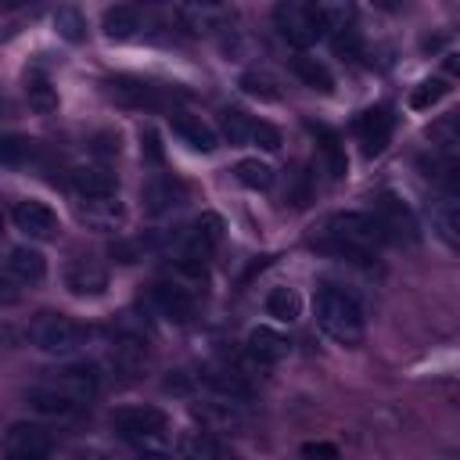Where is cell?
<instances>
[{"label": "cell", "instance_id": "8fae6325", "mask_svg": "<svg viewBox=\"0 0 460 460\" xmlns=\"http://www.w3.org/2000/svg\"><path fill=\"white\" fill-rule=\"evenodd\" d=\"M65 288L76 299H98L108 292V270L94 260H72L65 270Z\"/></svg>", "mask_w": 460, "mask_h": 460}, {"label": "cell", "instance_id": "7402d4cb", "mask_svg": "<svg viewBox=\"0 0 460 460\" xmlns=\"http://www.w3.org/2000/svg\"><path fill=\"white\" fill-rule=\"evenodd\" d=\"M101 30H105L108 40H130V37L141 30V12L130 8V4H115V8L105 12Z\"/></svg>", "mask_w": 460, "mask_h": 460}, {"label": "cell", "instance_id": "d6a6232c", "mask_svg": "<svg viewBox=\"0 0 460 460\" xmlns=\"http://www.w3.org/2000/svg\"><path fill=\"white\" fill-rule=\"evenodd\" d=\"M223 137L230 141V144H249V137H252V115H245V112H238V108H226L223 112Z\"/></svg>", "mask_w": 460, "mask_h": 460}, {"label": "cell", "instance_id": "8992f818", "mask_svg": "<svg viewBox=\"0 0 460 460\" xmlns=\"http://www.w3.org/2000/svg\"><path fill=\"white\" fill-rule=\"evenodd\" d=\"M223 242V219L216 212H205L198 216V223L187 230V238H183V249H180V267L187 274H201L209 256L216 252V245Z\"/></svg>", "mask_w": 460, "mask_h": 460}, {"label": "cell", "instance_id": "d6986e66", "mask_svg": "<svg viewBox=\"0 0 460 460\" xmlns=\"http://www.w3.org/2000/svg\"><path fill=\"white\" fill-rule=\"evenodd\" d=\"M245 345H249V356L260 363H281L292 353V342L274 328H252Z\"/></svg>", "mask_w": 460, "mask_h": 460}, {"label": "cell", "instance_id": "836d02e7", "mask_svg": "<svg viewBox=\"0 0 460 460\" xmlns=\"http://www.w3.org/2000/svg\"><path fill=\"white\" fill-rule=\"evenodd\" d=\"M33 155V141L19 137V133H4L0 137V166H22Z\"/></svg>", "mask_w": 460, "mask_h": 460}, {"label": "cell", "instance_id": "e0dca14e", "mask_svg": "<svg viewBox=\"0 0 460 460\" xmlns=\"http://www.w3.org/2000/svg\"><path fill=\"white\" fill-rule=\"evenodd\" d=\"M108 363L119 374H137L148 363V342L141 335H115V342L108 349Z\"/></svg>", "mask_w": 460, "mask_h": 460}, {"label": "cell", "instance_id": "9c48e42d", "mask_svg": "<svg viewBox=\"0 0 460 460\" xmlns=\"http://www.w3.org/2000/svg\"><path fill=\"white\" fill-rule=\"evenodd\" d=\"M12 219H15V226L22 230L26 238H37V242H47V238L58 234V216H55V209L44 205V201H33V198L19 201L15 212H12Z\"/></svg>", "mask_w": 460, "mask_h": 460}, {"label": "cell", "instance_id": "ac0fdd59", "mask_svg": "<svg viewBox=\"0 0 460 460\" xmlns=\"http://www.w3.org/2000/svg\"><path fill=\"white\" fill-rule=\"evenodd\" d=\"M155 306L162 310V317H169L173 324H187L194 320V295L180 285H155Z\"/></svg>", "mask_w": 460, "mask_h": 460}, {"label": "cell", "instance_id": "ba28073f", "mask_svg": "<svg viewBox=\"0 0 460 460\" xmlns=\"http://www.w3.org/2000/svg\"><path fill=\"white\" fill-rule=\"evenodd\" d=\"M44 385H51L58 396H65L69 403H76V406H83L87 399H94L98 396V371L94 367H87V363H76V367H65V371H58L55 378H47Z\"/></svg>", "mask_w": 460, "mask_h": 460}, {"label": "cell", "instance_id": "4316f807", "mask_svg": "<svg viewBox=\"0 0 460 460\" xmlns=\"http://www.w3.org/2000/svg\"><path fill=\"white\" fill-rule=\"evenodd\" d=\"M313 130H317V137H320V151H324V158H328V173H331L335 180H342V176L349 173V158H345L342 137H338L335 130H328V126H313Z\"/></svg>", "mask_w": 460, "mask_h": 460}, {"label": "cell", "instance_id": "7c38bea8", "mask_svg": "<svg viewBox=\"0 0 460 460\" xmlns=\"http://www.w3.org/2000/svg\"><path fill=\"white\" fill-rule=\"evenodd\" d=\"M108 94L119 101V105H130V108H158L169 101V90L155 87V83H144V80H133V76H119L108 83Z\"/></svg>", "mask_w": 460, "mask_h": 460}, {"label": "cell", "instance_id": "4fadbf2b", "mask_svg": "<svg viewBox=\"0 0 460 460\" xmlns=\"http://www.w3.org/2000/svg\"><path fill=\"white\" fill-rule=\"evenodd\" d=\"M141 198H144V209L151 216H162V212H173V209H180L187 201V187L176 176H151L141 187Z\"/></svg>", "mask_w": 460, "mask_h": 460}, {"label": "cell", "instance_id": "f546056e", "mask_svg": "<svg viewBox=\"0 0 460 460\" xmlns=\"http://www.w3.org/2000/svg\"><path fill=\"white\" fill-rule=\"evenodd\" d=\"M435 226H439V234L446 245H460V205L456 198H442L439 209H435Z\"/></svg>", "mask_w": 460, "mask_h": 460}, {"label": "cell", "instance_id": "ab89813d", "mask_svg": "<svg viewBox=\"0 0 460 460\" xmlns=\"http://www.w3.org/2000/svg\"><path fill=\"white\" fill-rule=\"evenodd\" d=\"M302 456L306 460H338V446L335 442H306Z\"/></svg>", "mask_w": 460, "mask_h": 460}, {"label": "cell", "instance_id": "6da1fadb", "mask_svg": "<svg viewBox=\"0 0 460 460\" xmlns=\"http://www.w3.org/2000/svg\"><path fill=\"white\" fill-rule=\"evenodd\" d=\"M385 242L388 238L374 212H335L324 219L320 238H313V245L320 252L342 256L349 263H371Z\"/></svg>", "mask_w": 460, "mask_h": 460}, {"label": "cell", "instance_id": "f1b7e54d", "mask_svg": "<svg viewBox=\"0 0 460 460\" xmlns=\"http://www.w3.org/2000/svg\"><path fill=\"white\" fill-rule=\"evenodd\" d=\"M26 98H30V108H33V112H40V115L58 112V90H55V87H51V80H47V76H40V72H33V76L26 80Z\"/></svg>", "mask_w": 460, "mask_h": 460}, {"label": "cell", "instance_id": "83f0119b", "mask_svg": "<svg viewBox=\"0 0 460 460\" xmlns=\"http://www.w3.org/2000/svg\"><path fill=\"white\" fill-rule=\"evenodd\" d=\"M267 313H270L274 320H281V324H295V320L302 317V299H299V292H295V288H274V292L267 295Z\"/></svg>", "mask_w": 460, "mask_h": 460}, {"label": "cell", "instance_id": "30bf717a", "mask_svg": "<svg viewBox=\"0 0 460 460\" xmlns=\"http://www.w3.org/2000/svg\"><path fill=\"white\" fill-rule=\"evenodd\" d=\"M392 126H396V119H392V112L385 105L367 108L360 115V123H356V137L363 144V155H381L388 148V141H392Z\"/></svg>", "mask_w": 460, "mask_h": 460}, {"label": "cell", "instance_id": "e575fe53", "mask_svg": "<svg viewBox=\"0 0 460 460\" xmlns=\"http://www.w3.org/2000/svg\"><path fill=\"white\" fill-rule=\"evenodd\" d=\"M238 87H242L249 98H260V101H281V90H277V83H274L267 72H245V76L238 80Z\"/></svg>", "mask_w": 460, "mask_h": 460}, {"label": "cell", "instance_id": "277c9868", "mask_svg": "<svg viewBox=\"0 0 460 460\" xmlns=\"http://www.w3.org/2000/svg\"><path fill=\"white\" fill-rule=\"evenodd\" d=\"M90 338V328L72 320V317H62V313H44L37 324H33V342L37 349L51 353V356H69L76 349H83Z\"/></svg>", "mask_w": 460, "mask_h": 460}, {"label": "cell", "instance_id": "9a60e30c", "mask_svg": "<svg viewBox=\"0 0 460 460\" xmlns=\"http://www.w3.org/2000/svg\"><path fill=\"white\" fill-rule=\"evenodd\" d=\"M169 126H173V133L191 148V151H201V155H209L212 148H216V130L209 126V123H201L198 115H187V112H173L169 115Z\"/></svg>", "mask_w": 460, "mask_h": 460}, {"label": "cell", "instance_id": "60d3db41", "mask_svg": "<svg viewBox=\"0 0 460 460\" xmlns=\"http://www.w3.org/2000/svg\"><path fill=\"white\" fill-rule=\"evenodd\" d=\"M19 302H22V288L8 274H0V306H19Z\"/></svg>", "mask_w": 460, "mask_h": 460}, {"label": "cell", "instance_id": "44dd1931", "mask_svg": "<svg viewBox=\"0 0 460 460\" xmlns=\"http://www.w3.org/2000/svg\"><path fill=\"white\" fill-rule=\"evenodd\" d=\"M72 187L83 198H112L115 194V173L108 166H80V169H72Z\"/></svg>", "mask_w": 460, "mask_h": 460}, {"label": "cell", "instance_id": "ffe728a7", "mask_svg": "<svg viewBox=\"0 0 460 460\" xmlns=\"http://www.w3.org/2000/svg\"><path fill=\"white\" fill-rule=\"evenodd\" d=\"M80 219L90 230H105V234H108V230L123 226L126 212H123V205L115 198H87V205H80Z\"/></svg>", "mask_w": 460, "mask_h": 460}, {"label": "cell", "instance_id": "2e32d148", "mask_svg": "<svg viewBox=\"0 0 460 460\" xmlns=\"http://www.w3.org/2000/svg\"><path fill=\"white\" fill-rule=\"evenodd\" d=\"M8 277H12L19 288L40 285V281L47 277V260H44L37 249L22 245V249H15V252L8 256Z\"/></svg>", "mask_w": 460, "mask_h": 460}, {"label": "cell", "instance_id": "603a6c76", "mask_svg": "<svg viewBox=\"0 0 460 460\" xmlns=\"http://www.w3.org/2000/svg\"><path fill=\"white\" fill-rule=\"evenodd\" d=\"M292 72H295L310 90H320V94H331V90H335V76L328 72V65L317 62V58H310V55H295V58H292Z\"/></svg>", "mask_w": 460, "mask_h": 460}, {"label": "cell", "instance_id": "4dcf8cb0", "mask_svg": "<svg viewBox=\"0 0 460 460\" xmlns=\"http://www.w3.org/2000/svg\"><path fill=\"white\" fill-rule=\"evenodd\" d=\"M55 30H58V37L69 40V44H83V40H87V19H83L76 8H58V12H55Z\"/></svg>", "mask_w": 460, "mask_h": 460}, {"label": "cell", "instance_id": "52a82bcc", "mask_svg": "<svg viewBox=\"0 0 460 460\" xmlns=\"http://www.w3.org/2000/svg\"><path fill=\"white\" fill-rule=\"evenodd\" d=\"M51 449H55V442H51L47 428L30 424V421L12 424L4 435V456L8 460H51Z\"/></svg>", "mask_w": 460, "mask_h": 460}, {"label": "cell", "instance_id": "3957f363", "mask_svg": "<svg viewBox=\"0 0 460 460\" xmlns=\"http://www.w3.org/2000/svg\"><path fill=\"white\" fill-rule=\"evenodd\" d=\"M112 428L133 442L144 453H169L173 439H169V417L158 406H119L112 413Z\"/></svg>", "mask_w": 460, "mask_h": 460}, {"label": "cell", "instance_id": "cb8c5ba5", "mask_svg": "<svg viewBox=\"0 0 460 460\" xmlns=\"http://www.w3.org/2000/svg\"><path fill=\"white\" fill-rule=\"evenodd\" d=\"M176 449H180L183 460H223V442L212 439L209 431H187V435H180Z\"/></svg>", "mask_w": 460, "mask_h": 460}, {"label": "cell", "instance_id": "74e56055", "mask_svg": "<svg viewBox=\"0 0 460 460\" xmlns=\"http://www.w3.org/2000/svg\"><path fill=\"white\" fill-rule=\"evenodd\" d=\"M141 155H144L151 166H158V162L166 158V151H162V144H158V133H155V130H141Z\"/></svg>", "mask_w": 460, "mask_h": 460}, {"label": "cell", "instance_id": "d4e9b609", "mask_svg": "<svg viewBox=\"0 0 460 460\" xmlns=\"http://www.w3.org/2000/svg\"><path fill=\"white\" fill-rule=\"evenodd\" d=\"M30 406L37 410V413H44V417H65V413H72V410H80L76 403H69L65 396H58L51 385H33L30 388Z\"/></svg>", "mask_w": 460, "mask_h": 460}, {"label": "cell", "instance_id": "f35d334b", "mask_svg": "<svg viewBox=\"0 0 460 460\" xmlns=\"http://www.w3.org/2000/svg\"><path fill=\"white\" fill-rule=\"evenodd\" d=\"M144 252H148L144 242H123V245H112V256H115L119 263H137V260H144Z\"/></svg>", "mask_w": 460, "mask_h": 460}, {"label": "cell", "instance_id": "484cf974", "mask_svg": "<svg viewBox=\"0 0 460 460\" xmlns=\"http://www.w3.org/2000/svg\"><path fill=\"white\" fill-rule=\"evenodd\" d=\"M176 15H180V22H183L191 33L219 30V22L226 19V12H223V8H212V4H183Z\"/></svg>", "mask_w": 460, "mask_h": 460}, {"label": "cell", "instance_id": "5bb4252c", "mask_svg": "<svg viewBox=\"0 0 460 460\" xmlns=\"http://www.w3.org/2000/svg\"><path fill=\"white\" fill-rule=\"evenodd\" d=\"M378 223L385 230V238H396V242H417V223L410 216V209L396 198V194H385L378 201Z\"/></svg>", "mask_w": 460, "mask_h": 460}, {"label": "cell", "instance_id": "7a4b0ae2", "mask_svg": "<svg viewBox=\"0 0 460 460\" xmlns=\"http://www.w3.org/2000/svg\"><path fill=\"white\" fill-rule=\"evenodd\" d=\"M317 328L331 342H338L345 349H356L363 342V310L349 292L320 288L317 292Z\"/></svg>", "mask_w": 460, "mask_h": 460}, {"label": "cell", "instance_id": "5b68a950", "mask_svg": "<svg viewBox=\"0 0 460 460\" xmlns=\"http://www.w3.org/2000/svg\"><path fill=\"white\" fill-rule=\"evenodd\" d=\"M274 19H277L281 37H285L292 47H299V51L313 47V44L324 37V22H320L317 4H299V0H288V4H277Z\"/></svg>", "mask_w": 460, "mask_h": 460}, {"label": "cell", "instance_id": "8d00e7d4", "mask_svg": "<svg viewBox=\"0 0 460 460\" xmlns=\"http://www.w3.org/2000/svg\"><path fill=\"white\" fill-rule=\"evenodd\" d=\"M249 144H256V148H263V151H277V148H281V130H277L274 123L256 119V123H252V137H249Z\"/></svg>", "mask_w": 460, "mask_h": 460}, {"label": "cell", "instance_id": "d590c367", "mask_svg": "<svg viewBox=\"0 0 460 460\" xmlns=\"http://www.w3.org/2000/svg\"><path fill=\"white\" fill-rule=\"evenodd\" d=\"M446 94H449V83H446V80H424L421 87H413V94H410V108L424 112V108L439 105Z\"/></svg>", "mask_w": 460, "mask_h": 460}, {"label": "cell", "instance_id": "1f68e13d", "mask_svg": "<svg viewBox=\"0 0 460 460\" xmlns=\"http://www.w3.org/2000/svg\"><path fill=\"white\" fill-rule=\"evenodd\" d=\"M238 180L245 183V187H252V191H270L274 187V169L267 166V162H260V158H245V162H238Z\"/></svg>", "mask_w": 460, "mask_h": 460}]
</instances>
